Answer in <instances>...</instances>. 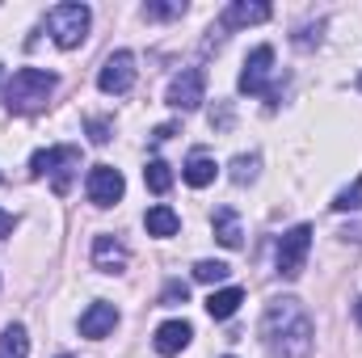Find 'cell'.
Here are the masks:
<instances>
[{"instance_id": "cell-1", "label": "cell", "mask_w": 362, "mask_h": 358, "mask_svg": "<svg viewBox=\"0 0 362 358\" xmlns=\"http://www.w3.org/2000/svg\"><path fill=\"white\" fill-rule=\"evenodd\" d=\"M262 342L274 350V358H308L316 342V325L308 316V308L291 295L270 299L266 316H262Z\"/></svg>"}, {"instance_id": "cell-2", "label": "cell", "mask_w": 362, "mask_h": 358, "mask_svg": "<svg viewBox=\"0 0 362 358\" xmlns=\"http://www.w3.org/2000/svg\"><path fill=\"white\" fill-rule=\"evenodd\" d=\"M55 85H59L55 72H42V68H17V72L8 76V85H4V110H13V114H38V110L51 101Z\"/></svg>"}, {"instance_id": "cell-3", "label": "cell", "mask_w": 362, "mask_h": 358, "mask_svg": "<svg viewBox=\"0 0 362 358\" xmlns=\"http://www.w3.org/2000/svg\"><path fill=\"white\" fill-rule=\"evenodd\" d=\"M76 169H81V148H72V144L42 148V152H34V161H30V173H34V178H51L55 194H68Z\"/></svg>"}, {"instance_id": "cell-4", "label": "cell", "mask_w": 362, "mask_h": 358, "mask_svg": "<svg viewBox=\"0 0 362 358\" xmlns=\"http://www.w3.org/2000/svg\"><path fill=\"white\" fill-rule=\"evenodd\" d=\"M89 21H93L89 4H55L47 13V30L64 51H72V47H81L89 38Z\"/></svg>"}, {"instance_id": "cell-5", "label": "cell", "mask_w": 362, "mask_h": 358, "mask_svg": "<svg viewBox=\"0 0 362 358\" xmlns=\"http://www.w3.org/2000/svg\"><path fill=\"white\" fill-rule=\"evenodd\" d=\"M308 253H312V228L308 224H295L291 232H282L278 241V253H274V266H278V278L295 282L303 266H308Z\"/></svg>"}, {"instance_id": "cell-6", "label": "cell", "mask_w": 362, "mask_h": 358, "mask_svg": "<svg viewBox=\"0 0 362 358\" xmlns=\"http://www.w3.org/2000/svg\"><path fill=\"white\" fill-rule=\"evenodd\" d=\"M274 76V47H253L249 51V59H245V72H240V93H249V97H266L270 105H278V89L270 85Z\"/></svg>"}, {"instance_id": "cell-7", "label": "cell", "mask_w": 362, "mask_h": 358, "mask_svg": "<svg viewBox=\"0 0 362 358\" xmlns=\"http://www.w3.org/2000/svg\"><path fill=\"white\" fill-rule=\"evenodd\" d=\"M131 85H135V55H131V51H114V55L101 64L97 89L110 93V97H127Z\"/></svg>"}, {"instance_id": "cell-8", "label": "cell", "mask_w": 362, "mask_h": 358, "mask_svg": "<svg viewBox=\"0 0 362 358\" xmlns=\"http://www.w3.org/2000/svg\"><path fill=\"white\" fill-rule=\"evenodd\" d=\"M122 190H127V181L114 165H93L89 178H85V194H89L93 207H114L122 198Z\"/></svg>"}, {"instance_id": "cell-9", "label": "cell", "mask_w": 362, "mask_h": 358, "mask_svg": "<svg viewBox=\"0 0 362 358\" xmlns=\"http://www.w3.org/2000/svg\"><path fill=\"white\" fill-rule=\"evenodd\" d=\"M206 101V76L202 68H181L177 76L169 81V105L173 110H198Z\"/></svg>"}, {"instance_id": "cell-10", "label": "cell", "mask_w": 362, "mask_h": 358, "mask_svg": "<svg viewBox=\"0 0 362 358\" xmlns=\"http://www.w3.org/2000/svg\"><path fill=\"white\" fill-rule=\"evenodd\" d=\"M270 4L266 0H236V4H228L223 8V17H219V30H240V25H262V21H270Z\"/></svg>"}, {"instance_id": "cell-11", "label": "cell", "mask_w": 362, "mask_h": 358, "mask_svg": "<svg viewBox=\"0 0 362 358\" xmlns=\"http://www.w3.org/2000/svg\"><path fill=\"white\" fill-rule=\"evenodd\" d=\"M131 262V253H127V245L122 241H114V236H93V266L101 270V274H118V270H127Z\"/></svg>"}, {"instance_id": "cell-12", "label": "cell", "mask_w": 362, "mask_h": 358, "mask_svg": "<svg viewBox=\"0 0 362 358\" xmlns=\"http://www.w3.org/2000/svg\"><path fill=\"white\" fill-rule=\"evenodd\" d=\"M114 325H118V308L114 304H105V299H97L85 308V316H81V337H105V333H114Z\"/></svg>"}, {"instance_id": "cell-13", "label": "cell", "mask_w": 362, "mask_h": 358, "mask_svg": "<svg viewBox=\"0 0 362 358\" xmlns=\"http://www.w3.org/2000/svg\"><path fill=\"white\" fill-rule=\"evenodd\" d=\"M189 337H194V329H189V321H165V325L156 329V337H152V346H156V354L173 358V354H181V350L189 346Z\"/></svg>"}, {"instance_id": "cell-14", "label": "cell", "mask_w": 362, "mask_h": 358, "mask_svg": "<svg viewBox=\"0 0 362 358\" xmlns=\"http://www.w3.org/2000/svg\"><path fill=\"white\" fill-rule=\"evenodd\" d=\"M215 173H219V165H215V156H206V152H189V161H185V169H181L185 185H194V190L211 185Z\"/></svg>"}, {"instance_id": "cell-15", "label": "cell", "mask_w": 362, "mask_h": 358, "mask_svg": "<svg viewBox=\"0 0 362 358\" xmlns=\"http://www.w3.org/2000/svg\"><path fill=\"white\" fill-rule=\"evenodd\" d=\"M211 224H215V241H219L223 249H240V236H245V232H240V215H236L232 207H219Z\"/></svg>"}, {"instance_id": "cell-16", "label": "cell", "mask_w": 362, "mask_h": 358, "mask_svg": "<svg viewBox=\"0 0 362 358\" xmlns=\"http://www.w3.org/2000/svg\"><path fill=\"white\" fill-rule=\"evenodd\" d=\"M144 228H148V236H160V241H165V236H177L181 215L173 211V207H165V202H160V207H152V211L144 215Z\"/></svg>"}, {"instance_id": "cell-17", "label": "cell", "mask_w": 362, "mask_h": 358, "mask_svg": "<svg viewBox=\"0 0 362 358\" xmlns=\"http://www.w3.org/2000/svg\"><path fill=\"white\" fill-rule=\"evenodd\" d=\"M240 304H245V291L240 287H223V291H211L206 312H211V321H228V316H236Z\"/></svg>"}, {"instance_id": "cell-18", "label": "cell", "mask_w": 362, "mask_h": 358, "mask_svg": "<svg viewBox=\"0 0 362 358\" xmlns=\"http://www.w3.org/2000/svg\"><path fill=\"white\" fill-rule=\"evenodd\" d=\"M0 358H30V337L21 325H8L0 333Z\"/></svg>"}, {"instance_id": "cell-19", "label": "cell", "mask_w": 362, "mask_h": 358, "mask_svg": "<svg viewBox=\"0 0 362 358\" xmlns=\"http://www.w3.org/2000/svg\"><path fill=\"white\" fill-rule=\"evenodd\" d=\"M144 181H148L152 194H169V185H173V169H169L165 161H148V165H144Z\"/></svg>"}, {"instance_id": "cell-20", "label": "cell", "mask_w": 362, "mask_h": 358, "mask_svg": "<svg viewBox=\"0 0 362 358\" xmlns=\"http://www.w3.org/2000/svg\"><path fill=\"white\" fill-rule=\"evenodd\" d=\"M257 165H262V156H257V152L236 156V161H232V181H236V185H249V181L257 178Z\"/></svg>"}, {"instance_id": "cell-21", "label": "cell", "mask_w": 362, "mask_h": 358, "mask_svg": "<svg viewBox=\"0 0 362 358\" xmlns=\"http://www.w3.org/2000/svg\"><path fill=\"white\" fill-rule=\"evenodd\" d=\"M333 211H362V178H354V185H346L333 198Z\"/></svg>"}, {"instance_id": "cell-22", "label": "cell", "mask_w": 362, "mask_h": 358, "mask_svg": "<svg viewBox=\"0 0 362 358\" xmlns=\"http://www.w3.org/2000/svg\"><path fill=\"white\" fill-rule=\"evenodd\" d=\"M185 13V0H169V4H144V17L148 21H173Z\"/></svg>"}, {"instance_id": "cell-23", "label": "cell", "mask_w": 362, "mask_h": 358, "mask_svg": "<svg viewBox=\"0 0 362 358\" xmlns=\"http://www.w3.org/2000/svg\"><path fill=\"white\" fill-rule=\"evenodd\" d=\"M228 274H232L228 262H198V266H194V278H198V282H223Z\"/></svg>"}, {"instance_id": "cell-24", "label": "cell", "mask_w": 362, "mask_h": 358, "mask_svg": "<svg viewBox=\"0 0 362 358\" xmlns=\"http://www.w3.org/2000/svg\"><path fill=\"white\" fill-rule=\"evenodd\" d=\"M185 295H189V291H185V282H177V278H173V282L165 287L160 304H165V308H177V304H185Z\"/></svg>"}, {"instance_id": "cell-25", "label": "cell", "mask_w": 362, "mask_h": 358, "mask_svg": "<svg viewBox=\"0 0 362 358\" xmlns=\"http://www.w3.org/2000/svg\"><path fill=\"white\" fill-rule=\"evenodd\" d=\"M110 118H89V139L93 144H110Z\"/></svg>"}, {"instance_id": "cell-26", "label": "cell", "mask_w": 362, "mask_h": 358, "mask_svg": "<svg viewBox=\"0 0 362 358\" xmlns=\"http://www.w3.org/2000/svg\"><path fill=\"white\" fill-rule=\"evenodd\" d=\"M13 228H17V215H8V211L0 207V241H4V236H8Z\"/></svg>"}, {"instance_id": "cell-27", "label": "cell", "mask_w": 362, "mask_h": 358, "mask_svg": "<svg viewBox=\"0 0 362 358\" xmlns=\"http://www.w3.org/2000/svg\"><path fill=\"white\" fill-rule=\"evenodd\" d=\"M354 321H358V325H362V299H358V304H354Z\"/></svg>"}, {"instance_id": "cell-28", "label": "cell", "mask_w": 362, "mask_h": 358, "mask_svg": "<svg viewBox=\"0 0 362 358\" xmlns=\"http://www.w3.org/2000/svg\"><path fill=\"white\" fill-rule=\"evenodd\" d=\"M358 89H362V72H358Z\"/></svg>"}, {"instance_id": "cell-29", "label": "cell", "mask_w": 362, "mask_h": 358, "mask_svg": "<svg viewBox=\"0 0 362 358\" xmlns=\"http://www.w3.org/2000/svg\"><path fill=\"white\" fill-rule=\"evenodd\" d=\"M59 358H72V354H59Z\"/></svg>"}, {"instance_id": "cell-30", "label": "cell", "mask_w": 362, "mask_h": 358, "mask_svg": "<svg viewBox=\"0 0 362 358\" xmlns=\"http://www.w3.org/2000/svg\"><path fill=\"white\" fill-rule=\"evenodd\" d=\"M0 181H4V178H0Z\"/></svg>"}, {"instance_id": "cell-31", "label": "cell", "mask_w": 362, "mask_h": 358, "mask_svg": "<svg viewBox=\"0 0 362 358\" xmlns=\"http://www.w3.org/2000/svg\"><path fill=\"white\" fill-rule=\"evenodd\" d=\"M228 358H232V354H228Z\"/></svg>"}]
</instances>
